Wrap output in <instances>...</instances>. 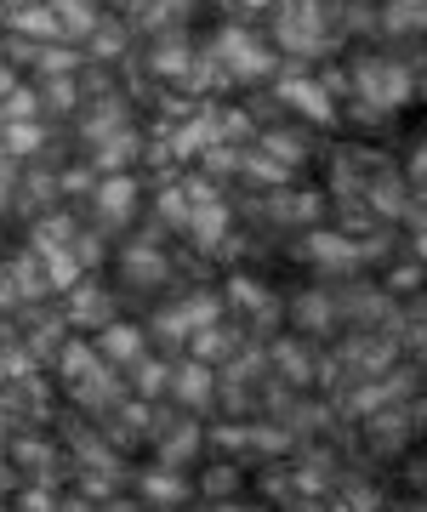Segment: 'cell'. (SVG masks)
<instances>
[{"label":"cell","mask_w":427,"mask_h":512,"mask_svg":"<svg viewBox=\"0 0 427 512\" xmlns=\"http://www.w3.org/2000/svg\"><path fill=\"white\" fill-rule=\"evenodd\" d=\"M353 86H359V97H365V109H399V103H410V69L405 63H393V57H365L359 69H353Z\"/></svg>","instance_id":"cell-1"},{"label":"cell","mask_w":427,"mask_h":512,"mask_svg":"<svg viewBox=\"0 0 427 512\" xmlns=\"http://www.w3.org/2000/svg\"><path fill=\"white\" fill-rule=\"evenodd\" d=\"M279 40H285L291 52H319V46H325V23H319L314 0H285V12H279Z\"/></svg>","instance_id":"cell-2"},{"label":"cell","mask_w":427,"mask_h":512,"mask_svg":"<svg viewBox=\"0 0 427 512\" xmlns=\"http://www.w3.org/2000/svg\"><path fill=\"white\" fill-rule=\"evenodd\" d=\"M217 57L228 63V74H245V80H262V74L274 69V57L262 52L251 35H240V29H223L217 35Z\"/></svg>","instance_id":"cell-3"},{"label":"cell","mask_w":427,"mask_h":512,"mask_svg":"<svg viewBox=\"0 0 427 512\" xmlns=\"http://www.w3.org/2000/svg\"><path fill=\"white\" fill-rule=\"evenodd\" d=\"M308 256H314L325 274H353V268L365 262V245H353L348 234H331V228H319V234H308Z\"/></svg>","instance_id":"cell-4"},{"label":"cell","mask_w":427,"mask_h":512,"mask_svg":"<svg viewBox=\"0 0 427 512\" xmlns=\"http://www.w3.org/2000/svg\"><path fill=\"white\" fill-rule=\"evenodd\" d=\"M131 211H137V183H131L126 171H109L97 183V217L109 222V228H120V222H131Z\"/></svg>","instance_id":"cell-5"},{"label":"cell","mask_w":427,"mask_h":512,"mask_svg":"<svg viewBox=\"0 0 427 512\" xmlns=\"http://www.w3.org/2000/svg\"><path fill=\"white\" fill-rule=\"evenodd\" d=\"M194 222H188V234H194V245H200V251H217V245H223L228 239V211L217 200H211V188H200L194 183Z\"/></svg>","instance_id":"cell-6"},{"label":"cell","mask_w":427,"mask_h":512,"mask_svg":"<svg viewBox=\"0 0 427 512\" xmlns=\"http://www.w3.org/2000/svg\"><path fill=\"white\" fill-rule=\"evenodd\" d=\"M171 393H177V404H188V410H205V404L217 399V376H211L205 359H188V365L171 376Z\"/></svg>","instance_id":"cell-7"},{"label":"cell","mask_w":427,"mask_h":512,"mask_svg":"<svg viewBox=\"0 0 427 512\" xmlns=\"http://www.w3.org/2000/svg\"><path fill=\"white\" fill-rule=\"evenodd\" d=\"M69 319H75V325H92V330H109L114 325V296L103 291V285H75Z\"/></svg>","instance_id":"cell-8"},{"label":"cell","mask_w":427,"mask_h":512,"mask_svg":"<svg viewBox=\"0 0 427 512\" xmlns=\"http://www.w3.org/2000/svg\"><path fill=\"white\" fill-rule=\"evenodd\" d=\"M97 353H103L109 365H143V359H149V353H143V330H137V325L97 330Z\"/></svg>","instance_id":"cell-9"},{"label":"cell","mask_w":427,"mask_h":512,"mask_svg":"<svg viewBox=\"0 0 427 512\" xmlns=\"http://www.w3.org/2000/svg\"><path fill=\"white\" fill-rule=\"evenodd\" d=\"M279 97H285L291 109L314 114V120H331V114H336V103H331V86H319V80H285V86H279Z\"/></svg>","instance_id":"cell-10"},{"label":"cell","mask_w":427,"mask_h":512,"mask_svg":"<svg viewBox=\"0 0 427 512\" xmlns=\"http://www.w3.org/2000/svg\"><path fill=\"white\" fill-rule=\"evenodd\" d=\"M291 319H297L302 330H336V319H342V308H336V296L325 291H308L291 302Z\"/></svg>","instance_id":"cell-11"},{"label":"cell","mask_w":427,"mask_h":512,"mask_svg":"<svg viewBox=\"0 0 427 512\" xmlns=\"http://www.w3.org/2000/svg\"><path fill=\"white\" fill-rule=\"evenodd\" d=\"M86 410H114V399H120V387H114V376H109V359L92 370V376H80L75 387H69Z\"/></svg>","instance_id":"cell-12"},{"label":"cell","mask_w":427,"mask_h":512,"mask_svg":"<svg viewBox=\"0 0 427 512\" xmlns=\"http://www.w3.org/2000/svg\"><path fill=\"white\" fill-rule=\"evenodd\" d=\"M410 427H416V421H410L405 410H388V416L371 421V444L382 450V456H399V444L410 439Z\"/></svg>","instance_id":"cell-13"},{"label":"cell","mask_w":427,"mask_h":512,"mask_svg":"<svg viewBox=\"0 0 427 512\" xmlns=\"http://www.w3.org/2000/svg\"><path fill=\"white\" fill-rule=\"evenodd\" d=\"M348 365L359 370V376H382V370L393 365V342H376V336H365V342H348Z\"/></svg>","instance_id":"cell-14"},{"label":"cell","mask_w":427,"mask_h":512,"mask_svg":"<svg viewBox=\"0 0 427 512\" xmlns=\"http://www.w3.org/2000/svg\"><path fill=\"white\" fill-rule=\"evenodd\" d=\"M274 370H279V376H291V382H308V376H319L314 353L302 348V342H274Z\"/></svg>","instance_id":"cell-15"},{"label":"cell","mask_w":427,"mask_h":512,"mask_svg":"<svg viewBox=\"0 0 427 512\" xmlns=\"http://www.w3.org/2000/svg\"><path fill=\"white\" fill-rule=\"evenodd\" d=\"M126 279L131 285H160V279H166V256L149 251V245H131L126 251Z\"/></svg>","instance_id":"cell-16"},{"label":"cell","mask_w":427,"mask_h":512,"mask_svg":"<svg viewBox=\"0 0 427 512\" xmlns=\"http://www.w3.org/2000/svg\"><path fill=\"white\" fill-rule=\"evenodd\" d=\"M382 29L388 35H410V29H427V0H393L382 12Z\"/></svg>","instance_id":"cell-17"},{"label":"cell","mask_w":427,"mask_h":512,"mask_svg":"<svg viewBox=\"0 0 427 512\" xmlns=\"http://www.w3.org/2000/svg\"><path fill=\"white\" fill-rule=\"evenodd\" d=\"M46 143V131L35 126V120H18V126H0V148L18 160V154H35V148Z\"/></svg>","instance_id":"cell-18"},{"label":"cell","mask_w":427,"mask_h":512,"mask_svg":"<svg viewBox=\"0 0 427 512\" xmlns=\"http://www.w3.org/2000/svg\"><path fill=\"white\" fill-rule=\"evenodd\" d=\"M194 444H200V433H194V427H177V433L160 444V461H166V467H177V461L194 456Z\"/></svg>","instance_id":"cell-19"},{"label":"cell","mask_w":427,"mask_h":512,"mask_svg":"<svg viewBox=\"0 0 427 512\" xmlns=\"http://www.w3.org/2000/svg\"><path fill=\"white\" fill-rule=\"evenodd\" d=\"M200 490L223 501L228 490H240V467H205V473H200Z\"/></svg>","instance_id":"cell-20"},{"label":"cell","mask_w":427,"mask_h":512,"mask_svg":"<svg viewBox=\"0 0 427 512\" xmlns=\"http://www.w3.org/2000/svg\"><path fill=\"white\" fill-rule=\"evenodd\" d=\"M18 194H23V177H18V160L0 148V211L6 205H18Z\"/></svg>","instance_id":"cell-21"},{"label":"cell","mask_w":427,"mask_h":512,"mask_svg":"<svg viewBox=\"0 0 427 512\" xmlns=\"http://www.w3.org/2000/svg\"><path fill=\"white\" fill-rule=\"evenodd\" d=\"M0 114H6V126H18V120H29V114H35V97H29V92H12Z\"/></svg>","instance_id":"cell-22"},{"label":"cell","mask_w":427,"mask_h":512,"mask_svg":"<svg viewBox=\"0 0 427 512\" xmlns=\"http://www.w3.org/2000/svg\"><path fill=\"white\" fill-rule=\"evenodd\" d=\"M137 387H143V393L154 399V393L166 387V370H160V365H137Z\"/></svg>","instance_id":"cell-23"},{"label":"cell","mask_w":427,"mask_h":512,"mask_svg":"<svg viewBox=\"0 0 427 512\" xmlns=\"http://www.w3.org/2000/svg\"><path fill=\"white\" fill-rule=\"evenodd\" d=\"M188 63V52L183 46H166V52H154V69H166V74H177Z\"/></svg>","instance_id":"cell-24"},{"label":"cell","mask_w":427,"mask_h":512,"mask_svg":"<svg viewBox=\"0 0 427 512\" xmlns=\"http://www.w3.org/2000/svg\"><path fill=\"white\" fill-rule=\"evenodd\" d=\"M143 490H149L154 501H177V484H171V478H149V484H143Z\"/></svg>","instance_id":"cell-25"},{"label":"cell","mask_w":427,"mask_h":512,"mask_svg":"<svg viewBox=\"0 0 427 512\" xmlns=\"http://www.w3.org/2000/svg\"><path fill=\"white\" fill-rule=\"evenodd\" d=\"M46 86H52V92H46L52 103H75V86H69V80H46Z\"/></svg>","instance_id":"cell-26"},{"label":"cell","mask_w":427,"mask_h":512,"mask_svg":"<svg viewBox=\"0 0 427 512\" xmlns=\"http://www.w3.org/2000/svg\"><path fill=\"white\" fill-rule=\"evenodd\" d=\"M410 342H416V348H427V308L416 313V325H410Z\"/></svg>","instance_id":"cell-27"},{"label":"cell","mask_w":427,"mask_h":512,"mask_svg":"<svg viewBox=\"0 0 427 512\" xmlns=\"http://www.w3.org/2000/svg\"><path fill=\"white\" fill-rule=\"evenodd\" d=\"M410 177H422V183H427V143L410 154Z\"/></svg>","instance_id":"cell-28"},{"label":"cell","mask_w":427,"mask_h":512,"mask_svg":"<svg viewBox=\"0 0 427 512\" xmlns=\"http://www.w3.org/2000/svg\"><path fill=\"white\" fill-rule=\"evenodd\" d=\"M416 256H422V262H427V228H422V234H416Z\"/></svg>","instance_id":"cell-29"},{"label":"cell","mask_w":427,"mask_h":512,"mask_svg":"<svg viewBox=\"0 0 427 512\" xmlns=\"http://www.w3.org/2000/svg\"><path fill=\"white\" fill-rule=\"evenodd\" d=\"M217 512H257V507H234V501H223V507H217Z\"/></svg>","instance_id":"cell-30"},{"label":"cell","mask_w":427,"mask_h":512,"mask_svg":"<svg viewBox=\"0 0 427 512\" xmlns=\"http://www.w3.org/2000/svg\"><path fill=\"white\" fill-rule=\"evenodd\" d=\"M154 6H177V0H154Z\"/></svg>","instance_id":"cell-31"},{"label":"cell","mask_w":427,"mask_h":512,"mask_svg":"<svg viewBox=\"0 0 427 512\" xmlns=\"http://www.w3.org/2000/svg\"><path fill=\"white\" fill-rule=\"evenodd\" d=\"M245 6H268V0H245Z\"/></svg>","instance_id":"cell-32"},{"label":"cell","mask_w":427,"mask_h":512,"mask_svg":"<svg viewBox=\"0 0 427 512\" xmlns=\"http://www.w3.org/2000/svg\"><path fill=\"white\" fill-rule=\"evenodd\" d=\"M410 512H427V507H410Z\"/></svg>","instance_id":"cell-33"}]
</instances>
